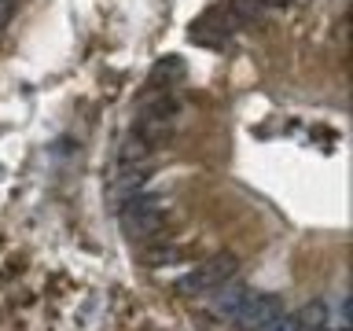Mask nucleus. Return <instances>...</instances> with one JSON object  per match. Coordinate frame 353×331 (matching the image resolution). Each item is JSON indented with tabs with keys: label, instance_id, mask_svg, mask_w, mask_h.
I'll use <instances>...</instances> for the list:
<instances>
[{
	"label": "nucleus",
	"instance_id": "nucleus-1",
	"mask_svg": "<svg viewBox=\"0 0 353 331\" xmlns=\"http://www.w3.org/2000/svg\"><path fill=\"white\" fill-rule=\"evenodd\" d=\"M121 228L129 232L132 239H148V236H159L170 221V210H165L162 199L154 195H132L129 203H121Z\"/></svg>",
	"mask_w": 353,
	"mask_h": 331
},
{
	"label": "nucleus",
	"instance_id": "nucleus-2",
	"mask_svg": "<svg viewBox=\"0 0 353 331\" xmlns=\"http://www.w3.org/2000/svg\"><path fill=\"white\" fill-rule=\"evenodd\" d=\"M236 269H239V258H236L232 250H221V254H214V258L203 265V269L181 276V280L173 283V291H176V294H206V291H214L217 283L232 280V276H236Z\"/></svg>",
	"mask_w": 353,
	"mask_h": 331
},
{
	"label": "nucleus",
	"instance_id": "nucleus-3",
	"mask_svg": "<svg viewBox=\"0 0 353 331\" xmlns=\"http://www.w3.org/2000/svg\"><path fill=\"white\" fill-rule=\"evenodd\" d=\"M280 313H283V298L280 294H250L232 320H236L239 331H261L265 324H272Z\"/></svg>",
	"mask_w": 353,
	"mask_h": 331
},
{
	"label": "nucleus",
	"instance_id": "nucleus-4",
	"mask_svg": "<svg viewBox=\"0 0 353 331\" xmlns=\"http://www.w3.org/2000/svg\"><path fill=\"white\" fill-rule=\"evenodd\" d=\"M176 126V99H170V96H162V99H154V103H148L140 110V126H137V132L143 140H162L165 132H170Z\"/></svg>",
	"mask_w": 353,
	"mask_h": 331
},
{
	"label": "nucleus",
	"instance_id": "nucleus-5",
	"mask_svg": "<svg viewBox=\"0 0 353 331\" xmlns=\"http://www.w3.org/2000/svg\"><path fill=\"white\" fill-rule=\"evenodd\" d=\"M143 184H148V170H143V162L118 166L114 177H110V184H107V195H110V203H114V210H121V203H129L132 195H140Z\"/></svg>",
	"mask_w": 353,
	"mask_h": 331
},
{
	"label": "nucleus",
	"instance_id": "nucleus-6",
	"mask_svg": "<svg viewBox=\"0 0 353 331\" xmlns=\"http://www.w3.org/2000/svg\"><path fill=\"white\" fill-rule=\"evenodd\" d=\"M214 309H217V313L221 317H236L239 313V309H243V302H247V298H250V291H247V287H243V283H232V280H225V283H217L214 287Z\"/></svg>",
	"mask_w": 353,
	"mask_h": 331
},
{
	"label": "nucleus",
	"instance_id": "nucleus-7",
	"mask_svg": "<svg viewBox=\"0 0 353 331\" xmlns=\"http://www.w3.org/2000/svg\"><path fill=\"white\" fill-rule=\"evenodd\" d=\"M154 143L151 140H143L140 132H132V137H125L118 143V166H132V162H143L151 154Z\"/></svg>",
	"mask_w": 353,
	"mask_h": 331
},
{
	"label": "nucleus",
	"instance_id": "nucleus-8",
	"mask_svg": "<svg viewBox=\"0 0 353 331\" xmlns=\"http://www.w3.org/2000/svg\"><path fill=\"white\" fill-rule=\"evenodd\" d=\"M298 320H302V328H324L331 324V305L324 302V298H313V302H305L302 309H298Z\"/></svg>",
	"mask_w": 353,
	"mask_h": 331
},
{
	"label": "nucleus",
	"instance_id": "nucleus-9",
	"mask_svg": "<svg viewBox=\"0 0 353 331\" xmlns=\"http://www.w3.org/2000/svg\"><path fill=\"white\" fill-rule=\"evenodd\" d=\"M261 331H305V328H302V320H298V313H287L283 309V313L276 317L272 324H265Z\"/></svg>",
	"mask_w": 353,
	"mask_h": 331
},
{
	"label": "nucleus",
	"instance_id": "nucleus-10",
	"mask_svg": "<svg viewBox=\"0 0 353 331\" xmlns=\"http://www.w3.org/2000/svg\"><path fill=\"white\" fill-rule=\"evenodd\" d=\"M232 11H236V19H258L261 0H232Z\"/></svg>",
	"mask_w": 353,
	"mask_h": 331
},
{
	"label": "nucleus",
	"instance_id": "nucleus-11",
	"mask_svg": "<svg viewBox=\"0 0 353 331\" xmlns=\"http://www.w3.org/2000/svg\"><path fill=\"white\" fill-rule=\"evenodd\" d=\"M11 11H15V0H0V30L8 26V19H11Z\"/></svg>",
	"mask_w": 353,
	"mask_h": 331
},
{
	"label": "nucleus",
	"instance_id": "nucleus-12",
	"mask_svg": "<svg viewBox=\"0 0 353 331\" xmlns=\"http://www.w3.org/2000/svg\"><path fill=\"white\" fill-rule=\"evenodd\" d=\"M261 4H272V8H283V4H291V0H261Z\"/></svg>",
	"mask_w": 353,
	"mask_h": 331
}]
</instances>
